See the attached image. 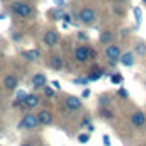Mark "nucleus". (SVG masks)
Segmentation results:
<instances>
[{
    "mask_svg": "<svg viewBox=\"0 0 146 146\" xmlns=\"http://www.w3.org/2000/svg\"><path fill=\"white\" fill-rule=\"evenodd\" d=\"M104 145H106V146H109V145H110V141H109V136H104Z\"/></svg>",
    "mask_w": 146,
    "mask_h": 146,
    "instance_id": "393cba45",
    "label": "nucleus"
},
{
    "mask_svg": "<svg viewBox=\"0 0 146 146\" xmlns=\"http://www.w3.org/2000/svg\"><path fill=\"white\" fill-rule=\"evenodd\" d=\"M22 146H31V145H27V143H26V145H22Z\"/></svg>",
    "mask_w": 146,
    "mask_h": 146,
    "instance_id": "cd10ccee",
    "label": "nucleus"
},
{
    "mask_svg": "<svg viewBox=\"0 0 146 146\" xmlns=\"http://www.w3.org/2000/svg\"><path fill=\"white\" fill-rule=\"evenodd\" d=\"M90 54H92V51H90L88 46H80V48H76V51H75V60H76L78 63H83V61L88 60Z\"/></svg>",
    "mask_w": 146,
    "mask_h": 146,
    "instance_id": "20e7f679",
    "label": "nucleus"
},
{
    "mask_svg": "<svg viewBox=\"0 0 146 146\" xmlns=\"http://www.w3.org/2000/svg\"><path fill=\"white\" fill-rule=\"evenodd\" d=\"M110 80H112L114 83H121V80H122V78H121L119 75H112V76H110Z\"/></svg>",
    "mask_w": 146,
    "mask_h": 146,
    "instance_id": "4be33fe9",
    "label": "nucleus"
},
{
    "mask_svg": "<svg viewBox=\"0 0 146 146\" xmlns=\"http://www.w3.org/2000/svg\"><path fill=\"white\" fill-rule=\"evenodd\" d=\"M110 39H112V34H110L109 31L102 33V34H100V37H99V41H100V42H104V44H106V42H109Z\"/></svg>",
    "mask_w": 146,
    "mask_h": 146,
    "instance_id": "dca6fc26",
    "label": "nucleus"
},
{
    "mask_svg": "<svg viewBox=\"0 0 146 146\" xmlns=\"http://www.w3.org/2000/svg\"><path fill=\"white\" fill-rule=\"evenodd\" d=\"M119 94H121V95H122V97H127V92H126V90H121V92H119Z\"/></svg>",
    "mask_w": 146,
    "mask_h": 146,
    "instance_id": "a878e982",
    "label": "nucleus"
},
{
    "mask_svg": "<svg viewBox=\"0 0 146 146\" xmlns=\"http://www.w3.org/2000/svg\"><path fill=\"white\" fill-rule=\"evenodd\" d=\"M88 139H90L88 134H80V136H78V141H80V143H87Z\"/></svg>",
    "mask_w": 146,
    "mask_h": 146,
    "instance_id": "412c9836",
    "label": "nucleus"
},
{
    "mask_svg": "<svg viewBox=\"0 0 146 146\" xmlns=\"http://www.w3.org/2000/svg\"><path fill=\"white\" fill-rule=\"evenodd\" d=\"M106 56H107L109 63L114 66V65L117 63L119 56H121V49H119V46H115V44H110V46H107V49H106Z\"/></svg>",
    "mask_w": 146,
    "mask_h": 146,
    "instance_id": "f03ea898",
    "label": "nucleus"
},
{
    "mask_svg": "<svg viewBox=\"0 0 146 146\" xmlns=\"http://www.w3.org/2000/svg\"><path fill=\"white\" fill-rule=\"evenodd\" d=\"M44 94H46L48 97H53V90H51V88H48V87H44Z\"/></svg>",
    "mask_w": 146,
    "mask_h": 146,
    "instance_id": "5701e85b",
    "label": "nucleus"
},
{
    "mask_svg": "<svg viewBox=\"0 0 146 146\" xmlns=\"http://www.w3.org/2000/svg\"><path fill=\"white\" fill-rule=\"evenodd\" d=\"M56 42H58V34H56V31H48L46 36H44V44L49 46V48H53V46H56Z\"/></svg>",
    "mask_w": 146,
    "mask_h": 146,
    "instance_id": "6e6552de",
    "label": "nucleus"
},
{
    "mask_svg": "<svg viewBox=\"0 0 146 146\" xmlns=\"http://www.w3.org/2000/svg\"><path fill=\"white\" fill-rule=\"evenodd\" d=\"M27 109H34L37 104H39V97L37 95H26V99H24V102H22Z\"/></svg>",
    "mask_w": 146,
    "mask_h": 146,
    "instance_id": "9d476101",
    "label": "nucleus"
},
{
    "mask_svg": "<svg viewBox=\"0 0 146 146\" xmlns=\"http://www.w3.org/2000/svg\"><path fill=\"white\" fill-rule=\"evenodd\" d=\"M24 56H26L27 60H31V61H33V60H37V58H39V51H37V49H34V51H26V53H24Z\"/></svg>",
    "mask_w": 146,
    "mask_h": 146,
    "instance_id": "2eb2a0df",
    "label": "nucleus"
},
{
    "mask_svg": "<svg viewBox=\"0 0 146 146\" xmlns=\"http://www.w3.org/2000/svg\"><path fill=\"white\" fill-rule=\"evenodd\" d=\"M121 58V63L124 65V66H133V63H134V56H133V53H124L122 56H119Z\"/></svg>",
    "mask_w": 146,
    "mask_h": 146,
    "instance_id": "ddd939ff",
    "label": "nucleus"
},
{
    "mask_svg": "<svg viewBox=\"0 0 146 146\" xmlns=\"http://www.w3.org/2000/svg\"><path fill=\"white\" fill-rule=\"evenodd\" d=\"M99 104H100L102 107H104V106H107V104H109V97H107V95H104V97H100V100H99Z\"/></svg>",
    "mask_w": 146,
    "mask_h": 146,
    "instance_id": "aec40b11",
    "label": "nucleus"
},
{
    "mask_svg": "<svg viewBox=\"0 0 146 146\" xmlns=\"http://www.w3.org/2000/svg\"><path fill=\"white\" fill-rule=\"evenodd\" d=\"M37 115L36 114H26L24 115V119L21 121V124H19V127H24V129H34L37 127Z\"/></svg>",
    "mask_w": 146,
    "mask_h": 146,
    "instance_id": "7ed1b4c3",
    "label": "nucleus"
},
{
    "mask_svg": "<svg viewBox=\"0 0 146 146\" xmlns=\"http://www.w3.org/2000/svg\"><path fill=\"white\" fill-rule=\"evenodd\" d=\"M134 17H136V21H138V22H141L143 14H141V10H139V9H134Z\"/></svg>",
    "mask_w": 146,
    "mask_h": 146,
    "instance_id": "6ab92c4d",
    "label": "nucleus"
},
{
    "mask_svg": "<svg viewBox=\"0 0 146 146\" xmlns=\"http://www.w3.org/2000/svg\"><path fill=\"white\" fill-rule=\"evenodd\" d=\"M54 3H56V5H63L65 2H63V0H54Z\"/></svg>",
    "mask_w": 146,
    "mask_h": 146,
    "instance_id": "bb28decb",
    "label": "nucleus"
},
{
    "mask_svg": "<svg viewBox=\"0 0 146 146\" xmlns=\"http://www.w3.org/2000/svg\"><path fill=\"white\" fill-rule=\"evenodd\" d=\"M3 87L9 88V90H14V88L17 87V78H15L14 75H7V76L3 78Z\"/></svg>",
    "mask_w": 146,
    "mask_h": 146,
    "instance_id": "f8f14e48",
    "label": "nucleus"
},
{
    "mask_svg": "<svg viewBox=\"0 0 146 146\" xmlns=\"http://www.w3.org/2000/svg\"><path fill=\"white\" fill-rule=\"evenodd\" d=\"M51 66H53L54 70H61V68H63V60H61L60 56H53V58H51Z\"/></svg>",
    "mask_w": 146,
    "mask_h": 146,
    "instance_id": "4468645a",
    "label": "nucleus"
},
{
    "mask_svg": "<svg viewBox=\"0 0 146 146\" xmlns=\"http://www.w3.org/2000/svg\"><path fill=\"white\" fill-rule=\"evenodd\" d=\"M78 17H80V21H82L83 24H92V22L95 21V12H94L92 9H83V10H80Z\"/></svg>",
    "mask_w": 146,
    "mask_h": 146,
    "instance_id": "39448f33",
    "label": "nucleus"
},
{
    "mask_svg": "<svg viewBox=\"0 0 146 146\" xmlns=\"http://www.w3.org/2000/svg\"><path fill=\"white\" fill-rule=\"evenodd\" d=\"M88 95H90V90H88V88H85V90L82 92V97H88Z\"/></svg>",
    "mask_w": 146,
    "mask_h": 146,
    "instance_id": "b1692460",
    "label": "nucleus"
},
{
    "mask_svg": "<svg viewBox=\"0 0 146 146\" xmlns=\"http://www.w3.org/2000/svg\"><path fill=\"white\" fill-rule=\"evenodd\" d=\"M24 99H26V94H24V92H19V94H17V97H15V106L22 104V102H24Z\"/></svg>",
    "mask_w": 146,
    "mask_h": 146,
    "instance_id": "f3484780",
    "label": "nucleus"
},
{
    "mask_svg": "<svg viewBox=\"0 0 146 146\" xmlns=\"http://www.w3.org/2000/svg\"><path fill=\"white\" fill-rule=\"evenodd\" d=\"M82 107V100L78 99V97H73V95H70L68 99H66V109L68 110H78Z\"/></svg>",
    "mask_w": 146,
    "mask_h": 146,
    "instance_id": "0eeeda50",
    "label": "nucleus"
},
{
    "mask_svg": "<svg viewBox=\"0 0 146 146\" xmlns=\"http://www.w3.org/2000/svg\"><path fill=\"white\" fill-rule=\"evenodd\" d=\"M12 12L15 15H19V17L26 19V17H29L33 14V9H31V5H27L24 2H15V3H12Z\"/></svg>",
    "mask_w": 146,
    "mask_h": 146,
    "instance_id": "f257e3e1",
    "label": "nucleus"
},
{
    "mask_svg": "<svg viewBox=\"0 0 146 146\" xmlns=\"http://www.w3.org/2000/svg\"><path fill=\"white\" fill-rule=\"evenodd\" d=\"M37 115V122L39 124H42V126H46V124H51V121H53V114L49 112V110H41Z\"/></svg>",
    "mask_w": 146,
    "mask_h": 146,
    "instance_id": "423d86ee",
    "label": "nucleus"
},
{
    "mask_svg": "<svg viewBox=\"0 0 146 146\" xmlns=\"http://www.w3.org/2000/svg\"><path fill=\"white\" fill-rule=\"evenodd\" d=\"M146 122V114L145 112H136L133 114V126L134 127H143Z\"/></svg>",
    "mask_w": 146,
    "mask_h": 146,
    "instance_id": "1a4fd4ad",
    "label": "nucleus"
},
{
    "mask_svg": "<svg viewBox=\"0 0 146 146\" xmlns=\"http://www.w3.org/2000/svg\"><path fill=\"white\" fill-rule=\"evenodd\" d=\"M46 75H42V73H36L34 76H33V87H36V88H39V87H44L46 85Z\"/></svg>",
    "mask_w": 146,
    "mask_h": 146,
    "instance_id": "9b49d317",
    "label": "nucleus"
},
{
    "mask_svg": "<svg viewBox=\"0 0 146 146\" xmlns=\"http://www.w3.org/2000/svg\"><path fill=\"white\" fill-rule=\"evenodd\" d=\"M145 3H146V0H145Z\"/></svg>",
    "mask_w": 146,
    "mask_h": 146,
    "instance_id": "c85d7f7f",
    "label": "nucleus"
},
{
    "mask_svg": "<svg viewBox=\"0 0 146 146\" xmlns=\"http://www.w3.org/2000/svg\"><path fill=\"white\" fill-rule=\"evenodd\" d=\"M100 114H102L104 117H107V119H110V117L114 115V114H112V112H110L109 109H102V110H100Z\"/></svg>",
    "mask_w": 146,
    "mask_h": 146,
    "instance_id": "a211bd4d",
    "label": "nucleus"
}]
</instances>
